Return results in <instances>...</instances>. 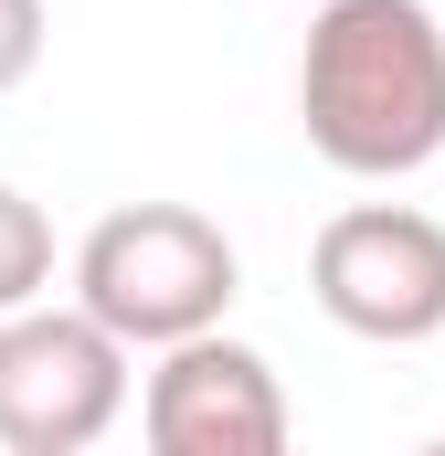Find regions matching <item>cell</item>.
Returning <instances> with one entry per match:
<instances>
[{
    "label": "cell",
    "mask_w": 445,
    "mask_h": 456,
    "mask_svg": "<svg viewBox=\"0 0 445 456\" xmlns=\"http://www.w3.org/2000/svg\"><path fill=\"white\" fill-rule=\"evenodd\" d=\"M308 297L350 340L414 350L445 330V224L414 202H350L308 244Z\"/></svg>",
    "instance_id": "obj_3"
},
{
    "label": "cell",
    "mask_w": 445,
    "mask_h": 456,
    "mask_svg": "<svg viewBox=\"0 0 445 456\" xmlns=\"http://www.w3.org/2000/svg\"><path fill=\"white\" fill-rule=\"evenodd\" d=\"M233 287H244V255L191 202H127L75 244V308L117 350H181L202 330H222Z\"/></svg>",
    "instance_id": "obj_2"
},
{
    "label": "cell",
    "mask_w": 445,
    "mask_h": 456,
    "mask_svg": "<svg viewBox=\"0 0 445 456\" xmlns=\"http://www.w3.org/2000/svg\"><path fill=\"white\" fill-rule=\"evenodd\" d=\"M43 64V0H0V96Z\"/></svg>",
    "instance_id": "obj_7"
},
{
    "label": "cell",
    "mask_w": 445,
    "mask_h": 456,
    "mask_svg": "<svg viewBox=\"0 0 445 456\" xmlns=\"http://www.w3.org/2000/svg\"><path fill=\"white\" fill-rule=\"evenodd\" d=\"M308 149L350 181H403L445 149V21L425 0H329L297 53Z\"/></svg>",
    "instance_id": "obj_1"
},
{
    "label": "cell",
    "mask_w": 445,
    "mask_h": 456,
    "mask_svg": "<svg viewBox=\"0 0 445 456\" xmlns=\"http://www.w3.org/2000/svg\"><path fill=\"white\" fill-rule=\"evenodd\" d=\"M138 414H149V456H297L276 361L244 350V340H222V330L159 350Z\"/></svg>",
    "instance_id": "obj_5"
},
{
    "label": "cell",
    "mask_w": 445,
    "mask_h": 456,
    "mask_svg": "<svg viewBox=\"0 0 445 456\" xmlns=\"http://www.w3.org/2000/svg\"><path fill=\"white\" fill-rule=\"evenodd\" d=\"M43 287H53V224H43V202H21L0 181V319L43 308Z\"/></svg>",
    "instance_id": "obj_6"
},
{
    "label": "cell",
    "mask_w": 445,
    "mask_h": 456,
    "mask_svg": "<svg viewBox=\"0 0 445 456\" xmlns=\"http://www.w3.org/2000/svg\"><path fill=\"white\" fill-rule=\"evenodd\" d=\"M127 414V350L85 308L0 319V456H85Z\"/></svg>",
    "instance_id": "obj_4"
},
{
    "label": "cell",
    "mask_w": 445,
    "mask_h": 456,
    "mask_svg": "<svg viewBox=\"0 0 445 456\" xmlns=\"http://www.w3.org/2000/svg\"><path fill=\"white\" fill-rule=\"evenodd\" d=\"M414 456H445V436H435V446H414Z\"/></svg>",
    "instance_id": "obj_8"
}]
</instances>
